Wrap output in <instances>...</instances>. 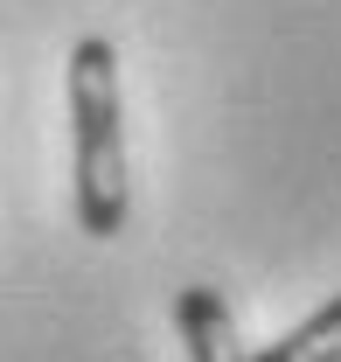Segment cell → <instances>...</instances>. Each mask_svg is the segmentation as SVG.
<instances>
[{"mask_svg": "<svg viewBox=\"0 0 341 362\" xmlns=\"http://www.w3.org/2000/svg\"><path fill=\"white\" fill-rule=\"evenodd\" d=\"M70 202L84 237H119L132 216L126 175V98H119V49L84 35L70 49Z\"/></svg>", "mask_w": 341, "mask_h": 362, "instance_id": "obj_1", "label": "cell"}, {"mask_svg": "<svg viewBox=\"0 0 341 362\" xmlns=\"http://www.w3.org/2000/svg\"><path fill=\"white\" fill-rule=\"evenodd\" d=\"M174 327L188 341V362H251L244 334H237V314L216 286H181L174 293Z\"/></svg>", "mask_w": 341, "mask_h": 362, "instance_id": "obj_2", "label": "cell"}, {"mask_svg": "<svg viewBox=\"0 0 341 362\" xmlns=\"http://www.w3.org/2000/svg\"><path fill=\"white\" fill-rule=\"evenodd\" d=\"M251 362H341V293L328 307H313L299 327H286L279 341H265Z\"/></svg>", "mask_w": 341, "mask_h": 362, "instance_id": "obj_3", "label": "cell"}]
</instances>
